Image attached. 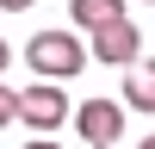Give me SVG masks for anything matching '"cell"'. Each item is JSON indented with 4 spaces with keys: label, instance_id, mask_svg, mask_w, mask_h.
Returning <instances> with one entry per match:
<instances>
[{
    "label": "cell",
    "instance_id": "cell-8",
    "mask_svg": "<svg viewBox=\"0 0 155 149\" xmlns=\"http://www.w3.org/2000/svg\"><path fill=\"white\" fill-rule=\"evenodd\" d=\"M25 6H31V0H0V12H25Z\"/></svg>",
    "mask_w": 155,
    "mask_h": 149
},
{
    "label": "cell",
    "instance_id": "cell-11",
    "mask_svg": "<svg viewBox=\"0 0 155 149\" xmlns=\"http://www.w3.org/2000/svg\"><path fill=\"white\" fill-rule=\"evenodd\" d=\"M143 149H155V137H143Z\"/></svg>",
    "mask_w": 155,
    "mask_h": 149
},
{
    "label": "cell",
    "instance_id": "cell-10",
    "mask_svg": "<svg viewBox=\"0 0 155 149\" xmlns=\"http://www.w3.org/2000/svg\"><path fill=\"white\" fill-rule=\"evenodd\" d=\"M6 56H12V50H6V37H0V68H6Z\"/></svg>",
    "mask_w": 155,
    "mask_h": 149
},
{
    "label": "cell",
    "instance_id": "cell-3",
    "mask_svg": "<svg viewBox=\"0 0 155 149\" xmlns=\"http://www.w3.org/2000/svg\"><path fill=\"white\" fill-rule=\"evenodd\" d=\"M68 112H74V106L62 99V87H56V81H37V87H25V93H19V118L31 124L37 137H50Z\"/></svg>",
    "mask_w": 155,
    "mask_h": 149
},
{
    "label": "cell",
    "instance_id": "cell-7",
    "mask_svg": "<svg viewBox=\"0 0 155 149\" xmlns=\"http://www.w3.org/2000/svg\"><path fill=\"white\" fill-rule=\"evenodd\" d=\"M19 118V93H12V87H0V124H12Z\"/></svg>",
    "mask_w": 155,
    "mask_h": 149
},
{
    "label": "cell",
    "instance_id": "cell-5",
    "mask_svg": "<svg viewBox=\"0 0 155 149\" xmlns=\"http://www.w3.org/2000/svg\"><path fill=\"white\" fill-rule=\"evenodd\" d=\"M124 106L130 112H155V62H130L124 68Z\"/></svg>",
    "mask_w": 155,
    "mask_h": 149
},
{
    "label": "cell",
    "instance_id": "cell-6",
    "mask_svg": "<svg viewBox=\"0 0 155 149\" xmlns=\"http://www.w3.org/2000/svg\"><path fill=\"white\" fill-rule=\"evenodd\" d=\"M68 19H74V31H99V25L124 19V0H68Z\"/></svg>",
    "mask_w": 155,
    "mask_h": 149
},
{
    "label": "cell",
    "instance_id": "cell-4",
    "mask_svg": "<svg viewBox=\"0 0 155 149\" xmlns=\"http://www.w3.org/2000/svg\"><path fill=\"white\" fill-rule=\"evenodd\" d=\"M137 50H143V37H137L130 19H112V25L93 31V62H106V68H130Z\"/></svg>",
    "mask_w": 155,
    "mask_h": 149
},
{
    "label": "cell",
    "instance_id": "cell-1",
    "mask_svg": "<svg viewBox=\"0 0 155 149\" xmlns=\"http://www.w3.org/2000/svg\"><path fill=\"white\" fill-rule=\"evenodd\" d=\"M25 62L37 68V81H68V74H81L93 56H87V44L74 31H37L31 44H25Z\"/></svg>",
    "mask_w": 155,
    "mask_h": 149
},
{
    "label": "cell",
    "instance_id": "cell-9",
    "mask_svg": "<svg viewBox=\"0 0 155 149\" xmlns=\"http://www.w3.org/2000/svg\"><path fill=\"white\" fill-rule=\"evenodd\" d=\"M25 149H56V143H50V137H31V143H25Z\"/></svg>",
    "mask_w": 155,
    "mask_h": 149
},
{
    "label": "cell",
    "instance_id": "cell-2",
    "mask_svg": "<svg viewBox=\"0 0 155 149\" xmlns=\"http://www.w3.org/2000/svg\"><path fill=\"white\" fill-rule=\"evenodd\" d=\"M74 131H81L87 149H112L124 137V106L118 99H87V106H74Z\"/></svg>",
    "mask_w": 155,
    "mask_h": 149
}]
</instances>
